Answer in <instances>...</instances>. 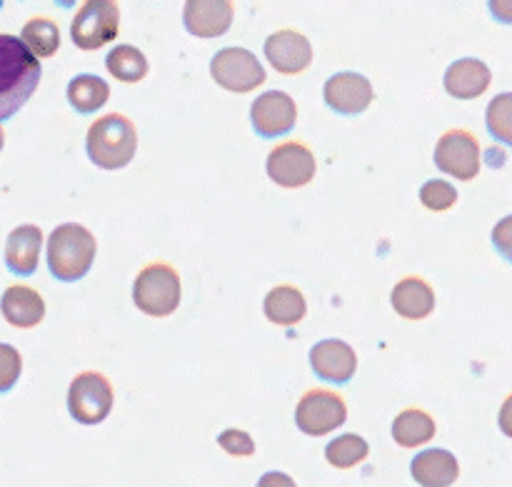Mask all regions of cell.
<instances>
[{"label":"cell","mask_w":512,"mask_h":487,"mask_svg":"<svg viewBox=\"0 0 512 487\" xmlns=\"http://www.w3.org/2000/svg\"><path fill=\"white\" fill-rule=\"evenodd\" d=\"M38 55L15 35L0 33V120H8L23 108L40 83Z\"/></svg>","instance_id":"6da1fadb"},{"label":"cell","mask_w":512,"mask_h":487,"mask_svg":"<svg viewBox=\"0 0 512 487\" xmlns=\"http://www.w3.org/2000/svg\"><path fill=\"white\" fill-rule=\"evenodd\" d=\"M95 250H98V243L85 225H58L48 238L50 275L60 283H75V280L85 278L93 268Z\"/></svg>","instance_id":"7a4b0ae2"},{"label":"cell","mask_w":512,"mask_h":487,"mask_svg":"<svg viewBox=\"0 0 512 487\" xmlns=\"http://www.w3.org/2000/svg\"><path fill=\"white\" fill-rule=\"evenodd\" d=\"M88 158L103 170L125 168L138 150V130L125 115L110 113L95 120L85 138Z\"/></svg>","instance_id":"3957f363"},{"label":"cell","mask_w":512,"mask_h":487,"mask_svg":"<svg viewBox=\"0 0 512 487\" xmlns=\"http://www.w3.org/2000/svg\"><path fill=\"white\" fill-rule=\"evenodd\" d=\"M178 270L168 263H150L133 283V303L150 318H168L180 305Z\"/></svg>","instance_id":"277c9868"},{"label":"cell","mask_w":512,"mask_h":487,"mask_svg":"<svg viewBox=\"0 0 512 487\" xmlns=\"http://www.w3.org/2000/svg\"><path fill=\"white\" fill-rule=\"evenodd\" d=\"M120 8L115 0H85L70 23V38L80 50H98L118 38Z\"/></svg>","instance_id":"5b68a950"},{"label":"cell","mask_w":512,"mask_h":487,"mask_svg":"<svg viewBox=\"0 0 512 487\" xmlns=\"http://www.w3.org/2000/svg\"><path fill=\"white\" fill-rule=\"evenodd\" d=\"M348 420V405L333 390L315 388L300 398L295 408V425L310 438H323Z\"/></svg>","instance_id":"8992f818"},{"label":"cell","mask_w":512,"mask_h":487,"mask_svg":"<svg viewBox=\"0 0 512 487\" xmlns=\"http://www.w3.org/2000/svg\"><path fill=\"white\" fill-rule=\"evenodd\" d=\"M113 385L105 375L93 373H80L78 378L70 383L68 390V410L73 415V420H78L80 425H98L113 410Z\"/></svg>","instance_id":"52a82bcc"},{"label":"cell","mask_w":512,"mask_h":487,"mask_svg":"<svg viewBox=\"0 0 512 487\" xmlns=\"http://www.w3.org/2000/svg\"><path fill=\"white\" fill-rule=\"evenodd\" d=\"M210 75L230 93H250L265 83V68L258 55L245 48H223L210 60Z\"/></svg>","instance_id":"ba28073f"},{"label":"cell","mask_w":512,"mask_h":487,"mask_svg":"<svg viewBox=\"0 0 512 487\" xmlns=\"http://www.w3.org/2000/svg\"><path fill=\"white\" fill-rule=\"evenodd\" d=\"M435 165L458 180H473L480 173V143L470 130H448L435 145Z\"/></svg>","instance_id":"9c48e42d"},{"label":"cell","mask_w":512,"mask_h":487,"mask_svg":"<svg viewBox=\"0 0 512 487\" xmlns=\"http://www.w3.org/2000/svg\"><path fill=\"white\" fill-rule=\"evenodd\" d=\"M268 175L280 188H303L315 178V155L300 140L278 145L268 155Z\"/></svg>","instance_id":"30bf717a"},{"label":"cell","mask_w":512,"mask_h":487,"mask_svg":"<svg viewBox=\"0 0 512 487\" xmlns=\"http://www.w3.org/2000/svg\"><path fill=\"white\" fill-rule=\"evenodd\" d=\"M295 120H298V105L283 90H268V93L258 95L250 108V123H253L255 133L265 140L290 133L295 128Z\"/></svg>","instance_id":"8fae6325"},{"label":"cell","mask_w":512,"mask_h":487,"mask_svg":"<svg viewBox=\"0 0 512 487\" xmlns=\"http://www.w3.org/2000/svg\"><path fill=\"white\" fill-rule=\"evenodd\" d=\"M373 95L375 93L370 80L365 75L353 73V70L335 73L333 78H328L323 90V98L328 103V108L340 115H360L373 103Z\"/></svg>","instance_id":"7c38bea8"},{"label":"cell","mask_w":512,"mask_h":487,"mask_svg":"<svg viewBox=\"0 0 512 487\" xmlns=\"http://www.w3.org/2000/svg\"><path fill=\"white\" fill-rule=\"evenodd\" d=\"M235 18L233 0H185L183 23L195 38H220Z\"/></svg>","instance_id":"4fadbf2b"},{"label":"cell","mask_w":512,"mask_h":487,"mask_svg":"<svg viewBox=\"0 0 512 487\" xmlns=\"http://www.w3.org/2000/svg\"><path fill=\"white\" fill-rule=\"evenodd\" d=\"M265 58L278 73L298 75L313 63V45L298 30H278L265 40Z\"/></svg>","instance_id":"5bb4252c"},{"label":"cell","mask_w":512,"mask_h":487,"mask_svg":"<svg viewBox=\"0 0 512 487\" xmlns=\"http://www.w3.org/2000/svg\"><path fill=\"white\" fill-rule=\"evenodd\" d=\"M310 365L320 380L330 385H345L358 370V355L343 340H320L310 350Z\"/></svg>","instance_id":"9a60e30c"},{"label":"cell","mask_w":512,"mask_h":487,"mask_svg":"<svg viewBox=\"0 0 512 487\" xmlns=\"http://www.w3.org/2000/svg\"><path fill=\"white\" fill-rule=\"evenodd\" d=\"M43 230L38 225H18L5 240V265L13 275L28 278L38 270Z\"/></svg>","instance_id":"2e32d148"},{"label":"cell","mask_w":512,"mask_h":487,"mask_svg":"<svg viewBox=\"0 0 512 487\" xmlns=\"http://www.w3.org/2000/svg\"><path fill=\"white\" fill-rule=\"evenodd\" d=\"M0 313L13 328H35L45 318V300L28 285H10L0 298Z\"/></svg>","instance_id":"e0dca14e"},{"label":"cell","mask_w":512,"mask_h":487,"mask_svg":"<svg viewBox=\"0 0 512 487\" xmlns=\"http://www.w3.org/2000/svg\"><path fill=\"white\" fill-rule=\"evenodd\" d=\"M490 73L488 65L478 58H460L445 70V90L458 100H475L490 88Z\"/></svg>","instance_id":"ac0fdd59"},{"label":"cell","mask_w":512,"mask_h":487,"mask_svg":"<svg viewBox=\"0 0 512 487\" xmlns=\"http://www.w3.org/2000/svg\"><path fill=\"white\" fill-rule=\"evenodd\" d=\"M413 480L423 487H450L460 478V465L453 453L443 448L423 450L410 463Z\"/></svg>","instance_id":"d6986e66"},{"label":"cell","mask_w":512,"mask_h":487,"mask_svg":"<svg viewBox=\"0 0 512 487\" xmlns=\"http://www.w3.org/2000/svg\"><path fill=\"white\" fill-rule=\"evenodd\" d=\"M395 313L405 320H423L435 310V293L423 278H403L390 295Z\"/></svg>","instance_id":"ffe728a7"},{"label":"cell","mask_w":512,"mask_h":487,"mask_svg":"<svg viewBox=\"0 0 512 487\" xmlns=\"http://www.w3.org/2000/svg\"><path fill=\"white\" fill-rule=\"evenodd\" d=\"M265 318L273 325H298L308 313L305 295L293 285H278L265 295Z\"/></svg>","instance_id":"44dd1931"},{"label":"cell","mask_w":512,"mask_h":487,"mask_svg":"<svg viewBox=\"0 0 512 487\" xmlns=\"http://www.w3.org/2000/svg\"><path fill=\"white\" fill-rule=\"evenodd\" d=\"M435 438V420L425 410L408 408L393 420V440L400 448H418Z\"/></svg>","instance_id":"7402d4cb"},{"label":"cell","mask_w":512,"mask_h":487,"mask_svg":"<svg viewBox=\"0 0 512 487\" xmlns=\"http://www.w3.org/2000/svg\"><path fill=\"white\" fill-rule=\"evenodd\" d=\"M110 98V85L98 75H75L68 83V103L73 105L78 113L90 115L98 108H103Z\"/></svg>","instance_id":"603a6c76"},{"label":"cell","mask_w":512,"mask_h":487,"mask_svg":"<svg viewBox=\"0 0 512 487\" xmlns=\"http://www.w3.org/2000/svg\"><path fill=\"white\" fill-rule=\"evenodd\" d=\"M105 68L120 83H138L148 75V58L135 45H115L105 58Z\"/></svg>","instance_id":"cb8c5ba5"},{"label":"cell","mask_w":512,"mask_h":487,"mask_svg":"<svg viewBox=\"0 0 512 487\" xmlns=\"http://www.w3.org/2000/svg\"><path fill=\"white\" fill-rule=\"evenodd\" d=\"M20 40L38 58H53L60 48V30L50 18H30L20 30Z\"/></svg>","instance_id":"d4e9b609"},{"label":"cell","mask_w":512,"mask_h":487,"mask_svg":"<svg viewBox=\"0 0 512 487\" xmlns=\"http://www.w3.org/2000/svg\"><path fill=\"white\" fill-rule=\"evenodd\" d=\"M370 453V445L365 443L360 435H340V438L330 440L328 448H325V460H328L333 468L338 470H350L355 465L363 463Z\"/></svg>","instance_id":"484cf974"},{"label":"cell","mask_w":512,"mask_h":487,"mask_svg":"<svg viewBox=\"0 0 512 487\" xmlns=\"http://www.w3.org/2000/svg\"><path fill=\"white\" fill-rule=\"evenodd\" d=\"M485 123H488V133L500 145L512 148V93H500L490 100Z\"/></svg>","instance_id":"4316f807"},{"label":"cell","mask_w":512,"mask_h":487,"mask_svg":"<svg viewBox=\"0 0 512 487\" xmlns=\"http://www.w3.org/2000/svg\"><path fill=\"white\" fill-rule=\"evenodd\" d=\"M420 203L428 210H433V213H445V210H450L458 203V190L448 180H428L420 188Z\"/></svg>","instance_id":"83f0119b"},{"label":"cell","mask_w":512,"mask_h":487,"mask_svg":"<svg viewBox=\"0 0 512 487\" xmlns=\"http://www.w3.org/2000/svg\"><path fill=\"white\" fill-rule=\"evenodd\" d=\"M20 373H23V358L18 350L8 343H0V395L15 388Z\"/></svg>","instance_id":"f1b7e54d"},{"label":"cell","mask_w":512,"mask_h":487,"mask_svg":"<svg viewBox=\"0 0 512 487\" xmlns=\"http://www.w3.org/2000/svg\"><path fill=\"white\" fill-rule=\"evenodd\" d=\"M218 445L225 450V453L233 455V458H250V455L255 453L253 438H250L245 430H238V428L223 430V433L218 435Z\"/></svg>","instance_id":"f546056e"},{"label":"cell","mask_w":512,"mask_h":487,"mask_svg":"<svg viewBox=\"0 0 512 487\" xmlns=\"http://www.w3.org/2000/svg\"><path fill=\"white\" fill-rule=\"evenodd\" d=\"M493 245L498 250V255L503 260H508L512 265V215L500 220L493 228Z\"/></svg>","instance_id":"4dcf8cb0"},{"label":"cell","mask_w":512,"mask_h":487,"mask_svg":"<svg viewBox=\"0 0 512 487\" xmlns=\"http://www.w3.org/2000/svg\"><path fill=\"white\" fill-rule=\"evenodd\" d=\"M488 8L498 23L512 25V0H488Z\"/></svg>","instance_id":"1f68e13d"},{"label":"cell","mask_w":512,"mask_h":487,"mask_svg":"<svg viewBox=\"0 0 512 487\" xmlns=\"http://www.w3.org/2000/svg\"><path fill=\"white\" fill-rule=\"evenodd\" d=\"M255 487H298V485H295V480L290 478V475L273 470V473H265Z\"/></svg>","instance_id":"d6a6232c"},{"label":"cell","mask_w":512,"mask_h":487,"mask_svg":"<svg viewBox=\"0 0 512 487\" xmlns=\"http://www.w3.org/2000/svg\"><path fill=\"white\" fill-rule=\"evenodd\" d=\"M498 423H500V430H503L508 438H512V393L508 395V398H505L503 408H500Z\"/></svg>","instance_id":"836d02e7"},{"label":"cell","mask_w":512,"mask_h":487,"mask_svg":"<svg viewBox=\"0 0 512 487\" xmlns=\"http://www.w3.org/2000/svg\"><path fill=\"white\" fill-rule=\"evenodd\" d=\"M55 3H58L60 8H73V5L78 3V0H55Z\"/></svg>","instance_id":"e575fe53"},{"label":"cell","mask_w":512,"mask_h":487,"mask_svg":"<svg viewBox=\"0 0 512 487\" xmlns=\"http://www.w3.org/2000/svg\"><path fill=\"white\" fill-rule=\"evenodd\" d=\"M5 145V133H3V125H0V150H3Z\"/></svg>","instance_id":"d590c367"},{"label":"cell","mask_w":512,"mask_h":487,"mask_svg":"<svg viewBox=\"0 0 512 487\" xmlns=\"http://www.w3.org/2000/svg\"><path fill=\"white\" fill-rule=\"evenodd\" d=\"M0 8H3V0H0Z\"/></svg>","instance_id":"8d00e7d4"}]
</instances>
